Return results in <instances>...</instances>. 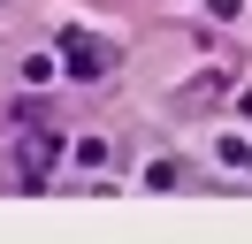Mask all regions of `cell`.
<instances>
[{"instance_id":"277c9868","label":"cell","mask_w":252,"mask_h":244,"mask_svg":"<svg viewBox=\"0 0 252 244\" xmlns=\"http://www.w3.org/2000/svg\"><path fill=\"white\" fill-rule=\"evenodd\" d=\"M69 160H84V168H99V160H107V145H99V137H77V145H69Z\"/></svg>"},{"instance_id":"3957f363","label":"cell","mask_w":252,"mask_h":244,"mask_svg":"<svg viewBox=\"0 0 252 244\" xmlns=\"http://www.w3.org/2000/svg\"><path fill=\"white\" fill-rule=\"evenodd\" d=\"M46 160H54V145H46V137H31V145H23V168H31V176H46Z\"/></svg>"},{"instance_id":"6da1fadb","label":"cell","mask_w":252,"mask_h":244,"mask_svg":"<svg viewBox=\"0 0 252 244\" xmlns=\"http://www.w3.org/2000/svg\"><path fill=\"white\" fill-rule=\"evenodd\" d=\"M54 46H62V69H69V76H107V69H115V54L92 38V30H62Z\"/></svg>"},{"instance_id":"5b68a950","label":"cell","mask_w":252,"mask_h":244,"mask_svg":"<svg viewBox=\"0 0 252 244\" xmlns=\"http://www.w3.org/2000/svg\"><path fill=\"white\" fill-rule=\"evenodd\" d=\"M221 160H229V168H245V176H252V145H245V137H221Z\"/></svg>"},{"instance_id":"7a4b0ae2","label":"cell","mask_w":252,"mask_h":244,"mask_svg":"<svg viewBox=\"0 0 252 244\" xmlns=\"http://www.w3.org/2000/svg\"><path fill=\"white\" fill-rule=\"evenodd\" d=\"M221 92H229V76H221V69H206V76H191V84L176 92V107H184V115H191V107H206V99H221Z\"/></svg>"}]
</instances>
